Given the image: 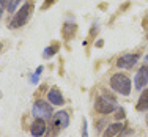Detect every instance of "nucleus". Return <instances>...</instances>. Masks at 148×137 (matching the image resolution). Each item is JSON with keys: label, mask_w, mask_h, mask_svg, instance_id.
<instances>
[{"label": "nucleus", "mask_w": 148, "mask_h": 137, "mask_svg": "<svg viewBox=\"0 0 148 137\" xmlns=\"http://www.w3.org/2000/svg\"><path fill=\"white\" fill-rule=\"evenodd\" d=\"M110 87L117 91V93L123 95V96H129L131 88H132L131 79L126 74H123V73H117V74H114L110 77Z\"/></svg>", "instance_id": "obj_1"}, {"label": "nucleus", "mask_w": 148, "mask_h": 137, "mask_svg": "<svg viewBox=\"0 0 148 137\" xmlns=\"http://www.w3.org/2000/svg\"><path fill=\"white\" fill-rule=\"evenodd\" d=\"M95 109H96V112L101 115L112 114V112L117 109V101L110 96H99L95 101Z\"/></svg>", "instance_id": "obj_2"}, {"label": "nucleus", "mask_w": 148, "mask_h": 137, "mask_svg": "<svg viewBox=\"0 0 148 137\" xmlns=\"http://www.w3.org/2000/svg\"><path fill=\"white\" fill-rule=\"evenodd\" d=\"M30 11H32V3H24L22 6H21L19 10H17V13L14 14V17L11 19V24H10V27L11 29H19V27H22L24 24L29 21L30 17Z\"/></svg>", "instance_id": "obj_3"}, {"label": "nucleus", "mask_w": 148, "mask_h": 137, "mask_svg": "<svg viewBox=\"0 0 148 137\" xmlns=\"http://www.w3.org/2000/svg\"><path fill=\"white\" fill-rule=\"evenodd\" d=\"M32 114L35 115L36 118H51L52 117V106L47 103V101H43V99H38L35 101L33 107H32Z\"/></svg>", "instance_id": "obj_4"}, {"label": "nucleus", "mask_w": 148, "mask_h": 137, "mask_svg": "<svg viewBox=\"0 0 148 137\" xmlns=\"http://www.w3.org/2000/svg\"><path fill=\"white\" fill-rule=\"evenodd\" d=\"M148 84V66L143 65L139 68V71L136 73V77H134V87L136 90H142L143 87H147Z\"/></svg>", "instance_id": "obj_5"}, {"label": "nucleus", "mask_w": 148, "mask_h": 137, "mask_svg": "<svg viewBox=\"0 0 148 137\" xmlns=\"http://www.w3.org/2000/svg\"><path fill=\"white\" fill-rule=\"evenodd\" d=\"M137 60H139V54H125L117 60V66L118 68L129 69V68H132V66L136 65Z\"/></svg>", "instance_id": "obj_6"}, {"label": "nucleus", "mask_w": 148, "mask_h": 137, "mask_svg": "<svg viewBox=\"0 0 148 137\" xmlns=\"http://www.w3.org/2000/svg\"><path fill=\"white\" fill-rule=\"evenodd\" d=\"M47 101L52 104V106H63V104H65V98H63L62 91H60L58 88L49 90V93H47Z\"/></svg>", "instance_id": "obj_7"}, {"label": "nucleus", "mask_w": 148, "mask_h": 137, "mask_svg": "<svg viewBox=\"0 0 148 137\" xmlns=\"http://www.w3.org/2000/svg\"><path fill=\"white\" fill-rule=\"evenodd\" d=\"M46 129H47V126H46V123L43 118H36L33 123H32V128H30V132L33 137H41L46 132Z\"/></svg>", "instance_id": "obj_8"}, {"label": "nucleus", "mask_w": 148, "mask_h": 137, "mask_svg": "<svg viewBox=\"0 0 148 137\" xmlns=\"http://www.w3.org/2000/svg\"><path fill=\"white\" fill-rule=\"evenodd\" d=\"M54 123L58 128H66L69 123V114L66 110H60L54 115Z\"/></svg>", "instance_id": "obj_9"}, {"label": "nucleus", "mask_w": 148, "mask_h": 137, "mask_svg": "<svg viewBox=\"0 0 148 137\" xmlns=\"http://www.w3.org/2000/svg\"><path fill=\"white\" fill-rule=\"evenodd\" d=\"M125 129V125L123 123H114V125H109L106 128V131L103 132V137H114L117 136L118 132H121Z\"/></svg>", "instance_id": "obj_10"}, {"label": "nucleus", "mask_w": 148, "mask_h": 137, "mask_svg": "<svg viewBox=\"0 0 148 137\" xmlns=\"http://www.w3.org/2000/svg\"><path fill=\"white\" fill-rule=\"evenodd\" d=\"M136 109H137L139 112H145L147 109H148V88L142 91V95H140L139 101H137Z\"/></svg>", "instance_id": "obj_11"}, {"label": "nucleus", "mask_w": 148, "mask_h": 137, "mask_svg": "<svg viewBox=\"0 0 148 137\" xmlns=\"http://www.w3.org/2000/svg\"><path fill=\"white\" fill-rule=\"evenodd\" d=\"M76 30H77V25H76V24H69V22H66L65 25H63V36H65L66 40H69L71 36H74Z\"/></svg>", "instance_id": "obj_12"}, {"label": "nucleus", "mask_w": 148, "mask_h": 137, "mask_svg": "<svg viewBox=\"0 0 148 137\" xmlns=\"http://www.w3.org/2000/svg\"><path fill=\"white\" fill-rule=\"evenodd\" d=\"M58 49H60L58 44H51V46H47V47L44 49V52H43V57H44V58H51L52 55H55V54L58 52Z\"/></svg>", "instance_id": "obj_13"}, {"label": "nucleus", "mask_w": 148, "mask_h": 137, "mask_svg": "<svg viewBox=\"0 0 148 137\" xmlns=\"http://www.w3.org/2000/svg\"><path fill=\"white\" fill-rule=\"evenodd\" d=\"M21 0H8V5H6V10H8L10 13H13L16 10V6L19 5Z\"/></svg>", "instance_id": "obj_14"}, {"label": "nucleus", "mask_w": 148, "mask_h": 137, "mask_svg": "<svg viewBox=\"0 0 148 137\" xmlns=\"http://www.w3.org/2000/svg\"><path fill=\"white\" fill-rule=\"evenodd\" d=\"M82 137H88V129H87V120L84 118L82 123Z\"/></svg>", "instance_id": "obj_15"}, {"label": "nucleus", "mask_w": 148, "mask_h": 137, "mask_svg": "<svg viewBox=\"0 0 148 137\" xmlns=\"http://www.w3.org/2000/svg\"><path fill=\"white\" fill-rule=\"evenodd\" d=\"M115 118H117V120H123V118H125V110H123V109H118L117 114H115Z\"/></svg>", "instance_id": "obj_16"}, {"label": "nucleus", "mask_w": 148, "mask_h": 137, "mask_svg": "<svg viewBox=\"0 0 148 137\" xmlns=\"http://www.w3.org/2000/svg\"><path fill=\"white\" fill-rule=\"evenodd\" d=\"M54 2H55V0H46V2L43 3V6H41V8H43V10H46V8H49V6H51L52 3H54Z\"/></svg>", "instance_id": "obj_17"}, {"label": "nucleus", "mask_w": 148, "mask_h": 137, "mask_svg": "<svg viewBox=\"0 0 148 137\" xmlns=\"http://www.w3.org/2000/svg\"><path fill=\"white\" fill-rule=\"evenodd\" d=\"M98 30H99V27H98V24H95V25H93V29H91V32H90V35L93 36L95 33H98Z\"/></svg>", "instance_id": "obj_18"}, {"label": "nucleus", "mask_w": 148, "mask_h": 137, "mask_svg": "<svg viewBox=\"0 0 148 137\" xmlns=\"http://www.w3.org/2000/svg\"><path fill=\"white\" fill-rule=\"evenodd\" d=\"M38 77H40V74H38V73H35V74L32 76V82L36 84V82H38Z\"/></svg>", "instance_id": "obj_19"}, {"label": "nucleus", "mask_w": 148, "mask_h": 137, "mask_svg": "<svg viewBox=\"0 0 148 137\" xmlns=\"http://www.w3.org/2000/svg\"><path fill=\"white\" fill-rule=\"evenodd\" d=\"M145 62H147V63H148V55H147V57H145Z\"/></svg>", "instance_id": "obj_20"}, {"label": "nucleus", "mask_w": 148, "mask_h": 137, "mask_svg": "<svg viewBox=\"0 0 148 137\" xmlns=\"http://www.w3.org/2000/svg\"><path fill=\"white\" fill-rule=\"evenodd\" d=\"M147 36H148V30H147Z\"/></svg>", "instance_id": "obj_21"}, {"label": "nucleus", "mask_w": 148, "mask_h": 137, "mask_svg": "<svg viewBox=\"0 0 148 137\" xmlns=\"http://www.w3.org/2000/svg\"><path fill=\"white\" fill-rule=\"evenodd\" d=\"M147 123H148V120H147Z\"/></svg>", "instance_id": "obj_22"}]
</instances>
